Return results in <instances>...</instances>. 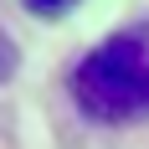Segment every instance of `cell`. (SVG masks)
Segmentation results:
<instances>
[{"instance_id":"3","label":"cell","mask_w":149,"mask_h":149,"mask_svg":"<svg viewBox=\"0 0 149 149\" xmlns=\"http://www.w3.org/2000/svg\"><path fill=\"white\" fill-rule=\"evenodd\" d=\"M67 5H77V0H26V10H31V15H46V21H52V15H62Z\"/></svg>"},{"instance_id":"2","label":"cell","mask_w":149,"mask_h":149,"mask_svg":"<svg viewBox=\"0 0 149 149\" xmlns=\"http://www.w3.org/2000/svg\"><path fill=\"white\" fill-rule=\"evenodd\" d=\"M15 67H21V52H15V41L0 31V82H10V77H15Z\"/></svg>"},{"instance_id":"1","label":"cell","mask_w":149,"mask_h":149,"mask_svg":"<svg viewBox=\"0 0 149 149\" xmlns=\"http://www.w3.org/2000/svg\"><path fill=\"white\" fill-rule=\"evenodd\" d=\"M72 98L98 123L149 118V31L129 26L98 41L72 72Z\"/></svg>"}]
</instances>
